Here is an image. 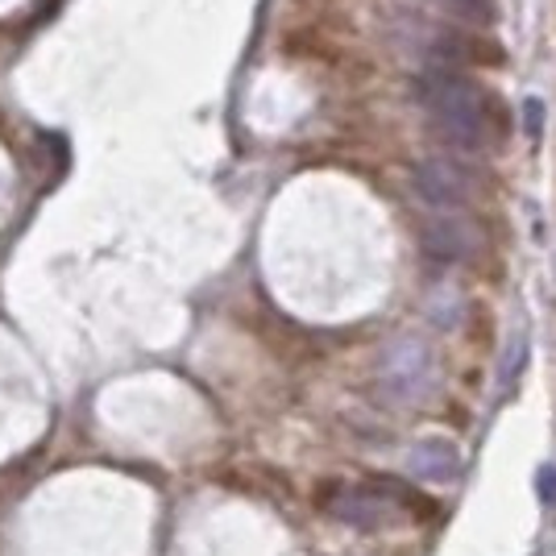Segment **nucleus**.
<instances>
[{"mask_svg":"<svg viewBox=\"0 0 556 556\" xmlns=\"http://www.w3.org/2000/svg\"><path fill=\"white\" fill-rule=\"evenodd\" d=\"M523 362H528V332L515 328V337H507V349H503V357H498V394H507L510 387L519 382Z\"/></svg>","mask_w":556,"mask_h":556,"instance_id":"obj_7","label":"nucleus"},{"mask_svg":"<svg viewBox=\"0 0 556 556\" xmlns=\"http://www.w3.org/2000/svg\"><path fill=\"white\" fill-rule=\"evenodd\" d=\"M378 391L394 407H416L437 391V353L424 341H394L378 362Z\"/></svg>","mask_w":556,"mask_h":556,"instance_id":"obj_3","label":"nucleus"},{"mask_svg":"<svg viewBox=\"0 0 556 556\" xmlns=\"http://www.w3.org/2000/svg\"><path fill=\"white\" fill-rule=\"evenodd\" d=\"M316 503L328 519L362 528V532H387L407 519H428L437 503L424 498L416 486L399 482V478H370V482H328Z\"/></svg>","mask_w":556,"mask_h":556,"instance_id":"obj_1","label":"nucleus"},{"mask_svg":"<svg viewBox=\"0 0 556 556\" xmlns=\"http://www.w3.org/2000/svg\"><path fill=\"white\" fill-rule=\"evenodd\" d=\"M419 100L424 109L432 113L437 129L444 134V141H453L465 154H482L490 146V129H486V100L482 92L448 67L428 71L419 79Z\"/></svg>","mask_w":556,"mask_h":556,"instance_id":"obj_2","label":"nucleus"},{"mask_svg":"<svg viewBox=\"0 0 556 556\" xmlns=\"http://www.w3.org/2000/svg\"><path fill=\"white\" fill-rule=\"evenodd\" d=\"M407 473L424 482H457L462 478V453L448 441H419L407 453Z\"/></svg>","mask_w":556,"mask_h":556,"instance_id":"obj_6","label":"nucleus"},{"mask_svg":"<svg viewBox=\"0 0 556 556\" xmlns=\"http://www.w3.org/2000/svg\"><path fill=\"white\" fill-rule=\"evenodd\" d=\"M419 241H424V254L437 257V262H465L478 250V232L462 225L457 216H448V212H441L437 220H424Z\"/></svg>","mask_w":556,"mask_h":556,"instance_id":"obj_5","label":"nucleus"},{"mask_svg":"<svg viewBox=\"0 0 556 556\" xmlns=\"http://www.w3.org/2000/svg\"><path fill=\"white\" fill-rule=\"evenodd\" d=\"M444 4H448L457 17L478 22V25H490L494 22V13H498V9H494V0H444Z\"/></svg>","mask_w":556,"mask_h":556,"instance_id":"obj_8","label":"nucleus"},{"mask_svg":"<svg viewBox=\"0 0 556 556\" xmlns=\"http://www.w3.org/2000/svg\"><path fill=\"white\" fill-rule=\"evenodd\" d=\"M412 184H416L419 200L437 212L465 208L469 195H473L469 170H465L462 163H453V159H428V163H419L416 170H412Z\"/></svg>","mask_w":556,"mask_h":556,"instance_id":"obj_4","label":"nucleus"},{"mask_svg":"<svg viewBox=\"0 0 556 556\" xmlns=\"http://www.w3.org/2000/svg\"><path fill=\"white\" fill-rule=\"evenodd\" d=\"M523 125H528V138L540 141V134H544V100H535V96L523 100Z\"/></svg>","mask_w":556,"mask_h":556,"instance_id":"obj_9","label":"nucleus"},{"mask_svg":"<svg viewBox=\"0 0 556 556\" xmlns=\"http://www.w3.org/2000/svg\"><path fill=\"white\" fill-rule=\"evenodd\" d=\"M535 490H540L544 507H556V469H553V465H548V469H540V482H535Z\"/></svg>","mask_w":556,"mask_h":556,"instance_id":"obj_10","label":"nucleus"}]
</instances>
